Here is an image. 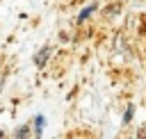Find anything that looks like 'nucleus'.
Wrapping results in <instances>:
<instances>
[{
  "label": "nucleus",
  "instance_id": "nucleus-4",
  "mask_svg": "<svg viewBox=\"0 0 146 139\" xmlns=\"http://www.w3.org/2000/svg\"><path fill=\"white\" fill-rule=\"evenodd\" d=\"M27 137H30V128L27 125H21L16 130V139H27Z\"/></svg>",
  "mask_w": 146,
  "mask_h": 139
},
{
  "label": "nucleus",
  "instance_id": "nucleus-1",
  "mask_svg": "<svg viewBox=\"0 0 146 139\" xmlns=\"http://www.w3.org/2000/svg\"><path fill=\"white\" fill-rule=\"evenodd\" d=\"M50 52H52V48H50V46H43V48H41V52L34 57L36 68H43V66H46V59H48V55H50Z\"/></svg>",
  "mask_w": 146,
  "mask_h": 139
},
{
  "label": "nucleus",
  "instance_id": "nucleus-6",
  "mask_svg": "<svg viewBox=\"0 0 146 139\" xmlns=\"http://www.w3.org/2000/svg\"><path fill=\"white\" fill-rule=\"evenodd\" d=\"M2 137H5V132H2V130H0V139H2Z\"/></svg>",
  "mask_w": 146,
  "mask_h": 139
},
{
  "label": "nucleus",
  "instance_id": "nucleus-2",
  "mask_svg": "<svg viewBox=\"0 0 146 139\" xmlns=\"http://www.w3.org/2000/svg\"><path fill=\"white\" fill-rule=\"evenodd\" d=\"M43 125H46V116H43V114H39V116L34 118V134H36V137H41V134H43Z\"/></svg>",
  "mask_w": 146,
  "mask_h": 139
},
{
  "label": "nucleus",
  "instance_id": "nucleus-5",
  "mask_svg": "<svg viewBox=\"0 0 146 139\" xmlns=\"http://www.w3.org/2000/svg\"><path fill=\"white\" fill-rule=\"evenodd\" d=\"M132 112H135V107H132V105H130V107H128V109H125V116H123V123H128V121H130V118H132Z\"/></svg>",
  "mask_w": 146,
  "mask_h": 139
},
{
  "label": "nucleus",
  "instance_id": "nucleus-3",
  "mask_svg": "<svg viewBox=\"0 0 146 139\" xmlns=\"http://www.w3.org/2000/svg\"><path fill=\"white\" fill-rule=\"evenodd\" d=\"M94 9H96V5H87V7H84L80 14H78V23H82V21H84V18H87V16H89Z\"/></svg>",
  "mask_w": 146,
  "mask_h": 139
}]
</instances>
